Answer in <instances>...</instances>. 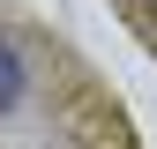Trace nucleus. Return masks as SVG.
Listing matches in <instances>:
<instances>
[{
	"mask_svg": "<svg viewBox=\"0 0 157 149\" xmlns=\"http://www.w3.org/2000/svg\"><path fill=\"white\" fill-rule=\"evenodd\" d=\"M15 97H23V52H15L8 37H0V112H8Z\"/></svg>",
	"mask_w": 157,
	"mask_h": 149,
	"instance_id": "f257e3e1",
	"label": "nucleus"
}]
</instances>
